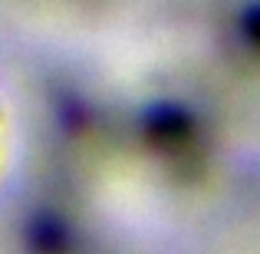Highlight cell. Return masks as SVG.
I'll use <instances>...</instances> for the list:
<instances>
[{
  "label": "cell",
  "mask_w": 260,
  "mask_h": 254,
  "mask_svg": "<svg viewBox=\"0 0 260 254\" xmlns=\"http://www.w3.org/2000/svg\"><path fill=\"white\" fill-rule=\"evenodd\" d=\"M237 40L250 53L260 57V4H250L241 10V17H237Z\"/></svg>",
  "instance_id": "1"
}]
</instances>
